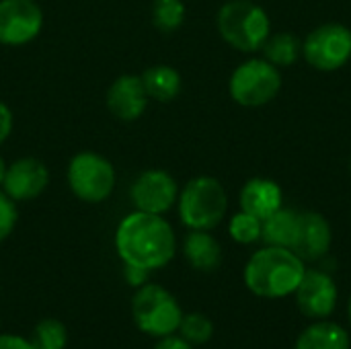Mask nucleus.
<instances>
[{"label":"nucleus","instance_id":"obj_1","mask_svg":"<svg viewBox=\"0 0 351 349\" xmlns=\"http://www.w3.org/2000/svg\"><path fill=\"white\" fill-rule=\"evenodd\" d=\"M113 247L123 265L156 272L167 267L177 255V234L160 214L132 210L115 228Z\"/></svg>","mask_w":351,"mask_h":349},{"label":"nucleus","instance_id":"obj_2","mask_svg":"<svg viewBox=\"0 0 351 349\" xmlns=\"http://www.w3.org/2000/svg\"><path fill=\"white\" fill-rule=\"evenodd\" d=\"M304 272L306 263L292 249L265 245L245 263L243 282L257 298L282 300L294 296Z\"/></svg>","mask_w":351,"mask_h":349},{"label":"nucleus","instance_id":"obj_3","mask_svg":"<svg viewBox=\"0 0 351 349\" xmlns=\"http://www.w3.org/2000/svg\"><path fill=\"white\" fill-rule=\"evenodd\" d=\"M175 208L187 230H214L228 214V193L220 179L197 175L179 189Z\"/></svg>","mask_w":351,"mask_h":349},{"label":"nucleus","instance_id":"obj_4","mask_svg":"<svg viewBox=\"0 0 351 349\" xmlns=\"http://www.w3.org/2000/svg\"><path fill=\"white\" fill-rule=\"evenodd\" d=\"M218 35L237 51H261L271 35V19L255 0H226L216 12Z\"/></svg>","mask_w":351,"mask_h":349},{"label":"nucleus","instance_id":"obj_5","mask_svg":"<svg viewBox=\"0 0 351 349\" xmlns=\"http://www.w3.org/2000/svg\"><path fill=\"white\" fill-rule=\"evenodd\" d=\"M183 309L160 284H144L132 296V319L140 333L160 339L179 331Z\"/></svg>","mask_w":351,"mask_h":349},{"label":"nucleus","instance_id":"obj_6","mask_svg":"<svg viewBox=\"0 0 351 349\" xmlns=\"http://www.w3.org/2000/svg\"><path fill=\"white\" fill-rule=\"evenodd\" d=\"M66 183L76 200L97 206L113 195L117 171L107 156L95 150H80L68 160Z\"/></svg>","mask_w":351,"mask_h":349},{"label":"nucleus","instance_id":"obj_7","mask_svg":"<svg viewBox=\"0 0 351 349\" xmlns=\"http://www.w3.org/2000/svg\"><path fill=\"white\" fill-rule=\"evenodd\" d=\"M282 72L278 66L261 58H249L241 62L230 78L228 93L230 99L247 109H257L269 105L282 91Z\"/></svg>","mask_w":351,"mask_h":349},{"label":"nucleus","instance_id":"obj_8","mask_svg":"<svg viewBox=\"0 0 351 349\" xmlns=\"http://www.w3.org/2000/svg\"><path fill=\"white\" fill-rule=\"evenodd\" d=\"M302 58L319 72H337L351 60V29L343 23H323L302 39Z\"/></svg>","mask_w":351,"mask_h":349},{"label":"nucleus","instance_id":"obj_9","mask_svg":"<svg viewBox=\"0 0 351 349\" xmlns=\"http://www.w3.org/2000/svg\"><path fill=\"white\" fill-rule=\"evenodd\" d=\"M177 179L165 169H146L142 171L130 185V202L134 210L160 214L165 216L169 210L177 206L179 197Z\"/></svg>","mask_w":351,"mask_h":349},{"label":"nucleus","instance_id":"obj_10","mask_svg":"<svg viewBox=\"0 0 351 349\" xmlns=\"http://www.w3.org/2000/svg\"><path fill=\"white\" fill-rule=\"evenodd\" d=\"M43 10L37 0H0V45L21 47L43 31Z\"/></svg>","mask_w":351,"mask_h":349},{"label":"nucleus","instance_id":"obj_11","mask_svg":"<svg viewBox=\"0 0 351 349\" xmlns=\"http://www.w3.org/2000/svg\"><path fill=\"white\" fill-rule=\"evenodd\" d=\"M296 306L298 311L313 319V321H323L329 319L337 306L339 300V288L335 278L327 269L319 267H306L296 292Z\"/></svg>","mask_w":351,"mask_h":349},{"label":"nucleus","instance_id":"obj_12","mask_svg":"<svg viewBox=\"0 0 351 349\" xmlns=\"http://www.w3.org/2000/svg\"><path fill=\"white\" fill-rule=\"evenodd\" d=\"M49 185V169L35 156H21L6 165L2 191L16 204L37 200Z\"/></svg>","mask_w":351,"mask_h":349},{"label":"nucleus","instance_id":"obj_13","mask_svg":"<svg viewBox=\"0 0 351 349\" xmlns=\"http://www.w3.org/2000/svg\"><path fill=\"white\" fill-rule=\"evenodd\" d=\"M333 245V228L331 222L315 210H300L296 237L292 243V251L304 263H319L323 261Z\"/></svg>","mask_w":351,"mask_h":349},{"label":"nucleus","instance_id":"obj_14","mask_svg":"<svg viewBox=\"0 0 351 349\" xmlns=\"http://www.w3.org/2000/svg\"><path fill=\"white\" fill-rule=\"evenodd\" d=\"M148 95L142 84L140 74H121L117 76L105 95V105L109 113L125 123L138 121L148 109Z\"/></svg>","mask_w":351,"mask_h":349},{"label":"nucleus","instance_id":"obj_15","mask_svg":"<svg viewBox=\"0 0 351 349\" xmlns=\"http://www.w3.org/2000/svg\"><path fill=\"white\" fill-rule=\"evenodd\" d=\"M239 206L243 212L263 222L284 206V189L269 177H251L241 187Z\"/></svg>","mask_w":351,"mask_h":349},{"label":"nucleus","instance_id":"obj_16","mask_svg":"<svg viewBox=\"0 0 351 349\" xmlns=\"http://www.w3.org/2000/svg\"><path fill=\"white\" fill-rule=\"evenodd\" d=\"M183 257L191 269L212 274L222 265V247L212 230H189L181 245Z\"/></svg>","mask_w":351,"mask_h":349},{"label":"nucleus","instance_id":"obj_17","mask_svg":"<svg viewBox=\"0 0 351 349\" xmlns=\"http://www.w3.org/2000/svg\"><path fill=\"white\" fill-rule=\"evenodd\" d=\"M142 84L146 88L148 99L158 101V103H171L181 95L183 88V78L177 68L171 64H154L148 66L142 74Z\"/></svg>","mask_w":351,"mask_h":349},{"label":"nucleus","instance_id":"obj_18","mask_svg":"<svg viewBox=\"0 0 351 349\" xmlns=\"http://www.w3.org/2000/svg\"><path fill=\"white\" fill-rule=\"evenodd\" d=\"M294 349H351L348 329L333 321H315L294 341Z\"/></svg>","mask_w":351,"mask_h":349},{"label":"nucleus","instance_id":"obj_19","mask_svg":"<svg viewBox=\"0 0 351 349\" xmlns=\"http://www.w3.org/2000/svg\"><path fill=\"white\" fill-rule=\"evenodd\" d=\"M298 218H300V210L282 206L276 214H271L269 218L263 220L261 243L290 249L292 243H294V237H296Z\"/></svg>","mask_w":351,"mask_h":349},{"label":"nucleus","instance_id":"obj_20","mask_svg":"<svg viewBox=\"0 0 351 349\" xmlns=\"http://www.w3.org/2000/svg\"><path fill=\"white\" fill-rule=\"evenodd\" d=\"M261 56L274 66H278L280 70L290 68L302 58V39L290 31H280V33L271 31V35L265 39L261 47Z\"/></svg>","mask_w":351,"mask_h":349},{"label":"nucleus","instance_id":"obj_21","mask_svg":"<svg viewBox=\"0 0 351 349\" xmlns=\"http://www.w3.org/2000/svg\"><path fill=\"white\" fill-rule=\"evenodd\" d=\"M33 349H66L68 346V329L60 319L47 317L41 319L29 337Z\"/></svg>","mask_w":351,"mask_h":349},{"label":"nucleus","instance_id":"obj_22","mask_svg":"<svg viewBox=\"0 0 351 349\" xmlns=\"http://www.w3.org/2000/svg\"><path fill=\"white\" fill-rule=\"evenodd\" d=\"M185 16L187 8L183 0H154L152 4V25L165 35L181 29Z\"/></svg>","mask_w":351,"mask_h":349},{"label":"nucleus","instance_id":"obj_23","mask_svg":"<svg viewBox=\"0 0 351 349\" xmlns=\"http://www.w3.org/2000/svg\"><path fill=\"white\" fill-rule=\"evenodd\" d=\"M177 333L193 348H199L210 344V339L214 337V323L204 313H187L183 315Z\"/></svg>","mask_w":351,"mask_h":349},{"label":"nucleus","instance_id":"obj_24","mask_svg":"<svg viewBox=\"0 0 351 349\" xmlns=\"http://www.w3.org/2000/svg\"><path fill=\"white\" fill-rule=\"evenodd\" d=\"M263 222L243 210L234 212L228 220V234L239 245H255L261 241Z\"/></svg>","mask_w":351,"mask_h":349},{"label":"nucleus","instance_id":"obj_25","mask_svg":"<svg viewBox=\"0 0 351 349\" xmlns=\"http://www.w3.org/2000/svg\"><path fill=\"white\" fill-rule=\"evenodd\" d=\"M19 222V208L2 189H0V243H4L16 228Z\"/></svg>","mask_w":351,"mask_h":349},{"label":"nucleus","instance_id":"obj_26","mask_svg":"<svg viewBox=\"0 0 351 349\" xmlns=\"http://www.w3.org/2000/svg\"><path fill=\"white\" fill-rule=\"evenodd\" d=\"M148 278H150V272H146L142 267H134V265H123V280L134 290H138L140 286L148 284L150 282Z\"/></svg>","mask_w":351,"mask_h":349},{"label":"nucleus","instance_id":"obj_27","mask_svg":"<svg viewBox=\"0 0 351 349\" xmlns=\"http://www.w3.org/2000/svg\"><path fill=\"white\" fill-rule=\"evenodd\" d=\"M12 128H14V115H12V109H10L4 101H0V146L10 138Z\"/></svg>","mask_w":351,"mask_h":349},{"label":"nucleus","instance_id":"obj_28","mask_svg":"<svg viewBox=\"0 0 351 349\" xmlns=\"http://www.w3.org/2000/svg\"><path fill=\"white\" fill-rule=\"evenodd\" d=\"M0 349H33L29 337L14 333H0Z\"/></svg>","mask_w":351,"mask_h":349},{"label":"nucleus","instance_id":"obj_29","mask_svg":"<svg viewBox=\"0 0 351 349\" xmlns=\"http://www.w3.org/2000/svg\"><path fill=\"white\" fill-rule=\"evenodd\" d=\"M152 349H195L191 344H187L179 333H173V335H167V337H160L156 339L154 348Z\"/></svg>","mask_w":351,"mask_h":349},{"label":"nucleus","instance_id":"obj_30","mask_svg":"<svg viewBox=\"0 0 351 349\" xmlns=\"http://www.w3.org/2000/svg\"><path fill=\"white\" fill-rule=\"evenodd\" d=\"M4 175H6V160L0 156V189H2V181H4Z\"/></svg>","mask_w":351,"mask_h":349},{"label":"nucleus","instance_id":"obj_31","mask_svg":"<svg viewBox=\"0 0 351 349\" xmlns=\"http://www.w3.org/2000/svg\"><path fill=\"white\" fill-rule=\"evenodd\" d=\"M348 315H350V323H351V298H350V304H348Z\"/></svg>","mask_w":351,"mask_h":349},{"label":"nucleus","instance_id":"obj_32","mask_svg":"<svg viewBox=\"0 0 351 349\" xmlns=\"http://www.w3.org/2000/svg\"><path fill=\"white\" fill-rule=\"evenodd\" d=\"M350 173H351V154H350Z\"/></svg>","mask_w":351,"mask_h":349}]
</instances>
